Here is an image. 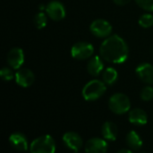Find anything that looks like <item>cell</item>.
I'll use <instances>...</instances> for the list:
<instances>
[{
    "instance_id": "obj_6",
    "label": "cell",
    "mask_w": 153,
    "mask_h": 153,
    "mask_svg": "<svg viewBox=\"0 0 153 153\" xmlns=\"http://www.w3.org/2000/svg\"><path fill=\"white\" fill-rule=\"evenodd\" d=\"M91 33L98 38H108L112 32V25L104 19H97L90 25Z\"/></svg>"
},
{
    "instance_id": "obj_17",
    "label": "cell",
    "mask_w": 153,
    "mask_h": 153,
    "mask_svg": "<svg viewBox=\"0 0 153 153\" xmlns=\"http://www.w3.org/2000/svg\"><path fill=\"white\" fill-rule=\"evenodd\" d=\"M126 141L127 145L133 150H139L143 147V144L142 138L134 131H131L127 133Z\"/></svg>"
},
{
    "instance_id": "obj_23",
    "label": "cell",
    "mask_w": 153,
    "mask_h": 153,
    "mask_svg": "<svg viewBox=\"0 0 153 153\" xmlns=\"http://www.w3.org/2000/svg\"><path fill=\"white\" fill-rule=\"evenodd\" d=\"M135 2L143 10L153 12V0H135Z\"/></svg>"
},
{
    "instance_id": "obj_1",
    "label": "cell",
    "mask_w": 153,
    "mask_h": 153,
    "mask_svg": "<svg viewBox=\"0 0 153 153\" xmlns=\"http://www.w3.org/2000/svg\"><path fill=\"white\" fill-rule=\"evenodd\" d=\"M100 57L114 64H120L126 60L128 57V46L125 40L115 34L108 36L100 47Z\"/></svg>"
},
{
    "instance_id": "obj_21",
    "label": "cell",
    "mask_w": 153,
    "mask_h": 153,
    "mask_svg": "<svg viewBox=\"0 0 153 153\" xmlns=\"http://www.w3.org/2000/svg\"><path fill=\"white\" fill-rule=\"evenodd\" d=\"M141 98L143 101H151L153 99V87L147 86L145 87H143L141 91Z\"/></svg>"
},
{
    "instance_id": "obj_20",
    "label": "cell",
    "mask_w": 153,
    "mask_h": 153,
    "mask_svg": "<svg viewBox=\"0 0 153 153\" xmlns=\"http://www.w3.org/2000/svg\"><path fill=\"white\" fill-rule=\"evenodd\" d=\"M139 24L143 28H149L153 25V15L150 14H144L139 18Z\"/></svg>"
},
{
    "instance_id": "obj_10",
    "label": "cell",
    "mask_w": 153,
    "mask_h": 153,
    "mask_svg": "<svg viewBox=\"0 0 153 153\" xmlns=\"http://www.w3.org/2000/svg\"><path fill=\"white\" fill-rule=\"evenodd\" d=\"M35 80L34 73L29 69H21L15 74V81L22 87H30Z\"/></svg>"
},
{
    "instance_id": "obj_2",
    "label": "cell",
    "mask_w": 153,
    "mask_h": 153,
    "mask_svg": "<svg viewBox=\"0 0 153 153\" xmlns=\"http://www.w3.org/2000/svg\"><path fill=\"white\" fill-rule=\"evenodd\" d=\"M106 84L99 79L89 81L82 88V94L86 101H95L101 97L106 92Z\"/></svg>"
},
{
    "instance_id": "obj_19",
    "label": "cell",
    "mask_w": 153,
    "mask_h": 153,
    "mask_svg": "<svg viewBox=\"0 0 153 153\" xmlns=\"http://www.w3.org/2000/svg\"><path fill=\"white\" fill-rule=\"evenodd\" d=\"M47 14H45L44 12H39L35 16H34V20L33 23L35 24V26L38 29H42L47 25L48 23V17H47Z\"/></svg>"
},
{
    "instance_id": "obj_4",
    "label": "cell",
    "mask_w": 153,
    "mask_h": 153,
    "mask_svg": "<svg viewBox=\"0 0 153 153\" xmlns=\"http://www.w3.org/2000/svg\"><path fill=\"white\" fill-rule=\"evenodd\" d=\"M108 107L117 115H124L129 111L131 107V102L126 95L117 93L109 98Z\"/></svg>"
},
{
    "instance_id": "obj_7",
    "label": "cell",
    "mask_w": 153,
    "mask_h": 153,
    "mask_svg": "<svg viewBox=\"0 0 153 153\" xmlns=\"http://www.w3.org/2000/svg\"><path fill=\"white\" fill-rule=\"evenodd\" d=\"M46 14L53 21H61L65 17V8L59 1H51L46 5Z\"/></svg>"
},
{
    "instance_id": "obj_13",
    "label": "cell",
    "mask_w": 153,
    "mask_h": 153,
    "mask_svg": "<svg viewBox=\"0 0 153 153\" xmlns=\"http://www.w3.org/2000/svg\"><path fill=\"white\" fill-rule=\"evenodd\" d=\"M9 142L11 146L19 151H26L28 150V142L26 137L21 133H14L9 137Z\"/></svg>"
},
{
    "instance_id": "obj_11",
    "label": "cell",
    "mask_w": 153,
    "mask_h": 153,
    "mask_svg": "<svg viewBox=\"0 0 153 153\" xmlns=\"http://www.w3.org/2000/svg\"><path fill=\"white\" fill-rule=\"evenodd\" d=\"M108 148V142L100 138H91L85 144L86 153H106Z\"/></svg>"
},
{
    "instance_id": "obj_3",
    "label": "cell",
    "mask_w": 153,
    "mask_h": 153,
    "mask_svg": "<svg viewBox=\"0 0 153 153\" xmlns=\"http://www.w3.org/2000/svg\"><path fill=\"white\" fill-rule=\"evenodd\" d=\"M30 153H55V140L48 134L39 136L30 143Z\"/></svg>"
},
{
    "instance_id": "obj_16",
    "label": "cell",
    "mask_w": 153,
    "mask_h": 153,
    "mask_svg": "<svg viewBox=\"0 0 153 153\" xmlns=\"http://www.w3.org/2000/svg\"><path fill=\"white\" fill-rule=\"evenodd\" d=\"M101 133L102 135L104 137L105 140L107 141H115L117 137V133H118V130L117 125L112 123V122H106L101 129Z\"/></svg>"
},
{
    "instance_id": "obj_12",
    "label": "cell",
    "mask_w": 153,
    "mask_h": 153,
    "mask_svg": "<svg viewBox=\"0 0 153 153\" xmlns=\"http://www.w3.org/2000/svg\"><path fill=\"white\" fill-rule=\"evenodd\" d=\"M137 77L146 84L153 83V66L150 63H142L135 69Z\"/></svg>"
},
{
    "instance_id": "obj_24",
    "label": "cell",
    "mask_w": 153,
    "mask_h": 153,
    "mask_svg": "<svg viewBox=\"0 0 153 153\" xmlns=\"http://www.w3.org/2000/svg\"><path fill=\"white\" fill-rule=\"evenodd\" d=\"M115 4L118 5H127L131 0H113Z\"/></svg>"
},
{
    "instance_id": "obj_9",
    "label": "cell",
    "mask_w": 153,
    "mask_h": 153,
    "mask_svg": "<svg viewBox=\"0 0 153 153\" xmlns=\"http://www.w3.org/2000/svg\"><path fill=\"white\" fill-rule=\"evenodd\" d=\"M63 142L68 149L74 151V153L78 152L83 144L82 137L74 132L65 133L63 136Z\"/></svg>"
},
{
    "instance_id": "obj_5",
    "label": "cell",
    "mask_w": 153,
    "mask_h": 153,
    "mask_svg": "<svg viewBox=\"0 0 153 153\" xmlns=\"http://www.w3.org/2000/svg\"><path fill=\"white\" fill-rule=\"evenodd\" d=\"M94 48L90 42L79 41L76 42L71 49V55L74 59L79 60H84L92 56Z\"/></svg>"
},
{
    "instance_id": "obj_18",
    "label": "cell",
    "mask_w": 153,
    "mask_h": 153,
    "mask_svg": "<svg viewBox=\"0 0 153 153\" xmlns=\"http://www.w3.org/2000/svg\"><path fill=\"white\" fill-rule=\"evenodd\" d=\"M118 78V73L114 68H108L102 74V81L108 86H111L117 82Z\"/></svg>"
},
{
    "instance_id": "obj_8",
    "label": "cell",
    "mask_w": 153,
    "mask_h": 153,
    "mask_svg": "<svg viewBox=\"0 0 153 153\" xmlns=\"http://www.w3.org/2000/svg\"><path fill=\"white\" fill-rule=\"evenodd\" d=\"M24 62V53L21 48L15 47L7 54V63L13 69H19Z\"/></svg>"
},
{
    "instance_id": "obj_25",
    "label": "cell",
    "mask_w": 153,
    "mask_h": 153,
    "mask_svg": "<svg viewBox=\"0 0 153 153\" xmlns=\"http://www.w3.org/2000/svg\"><path fill=\"white\" fill-rule=\"evenodd\" d=\"M117 153H133L131 151H129V150H121V151H119Z\"/></svg>"
},
{
    "instance_id": "obj_22",
    "label": "cell",
    "mask_w": 153,
    "mask_h": 153,
    "mask_svg": "<svg viewBox=\"0 0 153 153\" xmlns=\"http://www.w3.org/2000/svg\"><path fill=\"white\" fill-rule=\"evenodd\" d=\"M0 76H1V78L4 80V81H11L13 80V78H14V75H13V72L11 69L9 68H3L1 70H0Z\"/></svg>"
},
{
    "instance_id": "obj_14",
    "label": "cell",
    "mask_w": 153,
    "mask_h": 153,
    "mask_svg": "<svg viewBox=\"0 0 153 153\" xmlns=\"http://www.w3.org/2000/svg\"><path fill=\"white\" fill-rule=\"evenodd\" d=\"M102 60L103 59L101 57L94 56L89 60L87 64V71L91 76L98 77L100 74V72L103 70L104 63Z\"/></svg>"
},
{
    "instance_id": "obj_15",
    "label": "cell",
    "mask_w": 153,
    "mask_h": 153,
    "mask_svg": "<svg viewBox=\"0 0 153 153\" xmlns=\"http://www.w3.org/2000/svg\"><path fill=\"white\" fill-rule=\"evenodd\" d=\"M148 116L145 111L140 108H135L129 113V122L134 125H144L147 124Z\"/></svg>"
},
{
    "instance_id": "obj_26",
    "label": "cell",
    "mask_w": 153,
    "mask_h": 153,
    "mask_svg": "<svg viewBox=\"0 0 153 153\" xmlns=\"http://www.w3.org/2000/svg\"><path fill=\"white\" fill-rule=\"evenodd\" d=\"M141 153H146V152H141Z\"/></svg>"
}]
</instances>
